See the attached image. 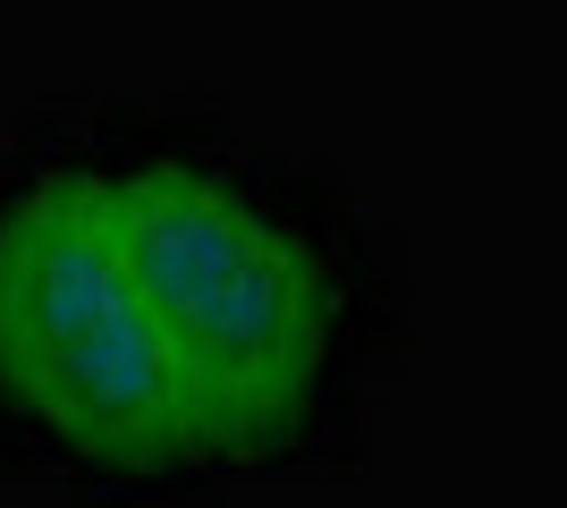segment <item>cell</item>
Here are the masks:
<instances>
[{
    "instance_id": "6da1fadb",
    "label": "cell",
    "mask_w": 567,
    "mask_h": 508,
    "mask_svg": "<svg viewBox=\"0 0 567 508\" xmlns=\"http://www.w3.org/2000/svg\"><path fill=\"white\" fill-rule=\"evenodd\" d=\"M69 145L220 475L348 433L381 331L364 229L288 153L162 102H94Z\"/></svg>"
},
{
    "instance_id": "7a4b0ae2",
    "label": "cell",
    "mask_w": 567,
    "mask_h": 508,
    "mask_svg": "<svg viewBox=\"0 0 567 508\" xmlns=\"http://www.w3.org/2000/svg\"><path fill=\"white\" fill-rule=\"evenodd\" d=\"M0 458L85 500H178L213 484L60 120L0 145Z\"/></svg>"
}]
</instances>
